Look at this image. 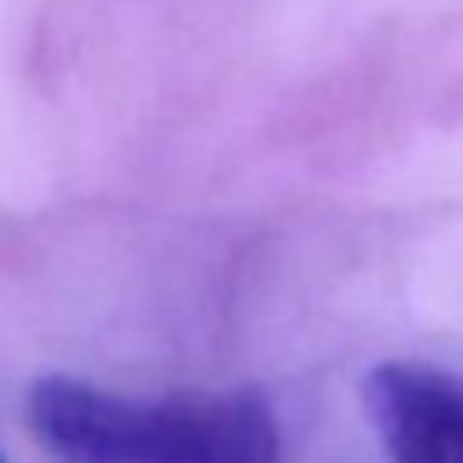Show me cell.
<instances>
[{"mask_svg": "<svg viewBox=\"0 0 463 463\" xmlns=\"http://www.w3.org/2000/svg\"><path fill=\"white\" fill-rule=\"evenodd\" d=\"M0 463H4V456H0Z\"/></svg>", "mask_w": 463, "mask_h": 463, "instance_id": "3", "label": "cell"}, {"mask_svg": "<svg viewBox=\"0 0 463 463\" xmlns=\"http://www.w3.org/2000/svg\"><path fill=\"white\" fill-rule=\"evenodd\" d=\"M362 398L391 463H463V376L383 362L365 376Z\"/></svg>", "mask_w": 463, "mask_h": 463, "instance_id": "2", "label": "cell"}, {"mask_svg": "<svg viewBox=\"0 0 463 463\" xmlns=\"http://www.w3.org/2000/svg\"><path fill=\"white\" fill-rule=\"evenodd\" d=\"M25 416L61 463H282L275 412L257 391L141 402L43 376L29 387Z\"/></svg>", "mask_w": 463, "mask_h": 463, "instance_id": "1", "label": "cell"}]
</instances>
